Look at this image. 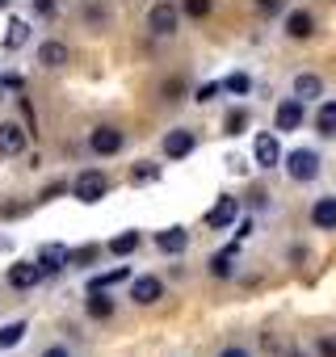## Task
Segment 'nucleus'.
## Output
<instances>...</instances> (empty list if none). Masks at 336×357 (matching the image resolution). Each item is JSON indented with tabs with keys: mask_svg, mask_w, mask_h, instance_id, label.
Segmentation results:
<instances>
[{
	"mask_svg": "<svg viewBox=\"0 0 336 357\" xmlns=\"http://www.w3.org/2000/svg\"><path fill=\"white\" fill-rule=\"evenodd\" d=\"M84 311H89L93 319H109V315H114V298H109L105 290H89V298H84Z\"/></svg>",
	"mask_w": 336,
	"mask_h": 357,
	"instance_id": "obj_19",
	"label": "nucleus"
},
{
	"mask_svg": "<svg viewBox=\"0 0 336 357\" xmlns=\"http://www.w3.org/2000/svg\"><path fill=\"white\" fill-rule=\"evenodd\" d=\"M97 244H84V248H76V252H68V265H93L97 261Z\"/></svg>",
	"mask_w": 336,
	"mask_h": 357,
	"instance_id": "obj_26",
	"label": "nucleus"
},
{
	"mask_svg": "<svg viewBox=\"0 0 336 357\" xmlns=\"http://www.w3.org/2000/svg\"><path fill=\"white\" fill-rule=\"evenodd\" d=\"M286 357H298V353H286Z\"/></svg>",
	"mask_w": 336,
	"mask_h": 357,
	"instance_id": "obj_40",
	"label": "nucleus"
},
{
	"mask_svg": "<svg viewBox=\"0 0 336 357\" xmlns=\"http://www.w3.org/2000/svg\"><path fill=\"white\" fill-rule=\"evenodd\" d=\"M290 93H294L303 105H307V101H319V97H323V80L311 76V72H303V76H294V89H290Z\"/></svg>",
	"mask_w": 336,
	"mask_h": 357,
	"instance_id": "obj_16",
	"label": "nucleus"
},
{
	"mask_svg": "<svg viewBox=\"0 0 336 357\" xmlns=\"http://www.w3.org/2000/svg\"><path fill=\"white\" fill-rule=\"evenodd\" d=\"M30 143V135L17 122H0V155H22Z\"/></svg>",
	"mask_w": 336,
	"mask_h": 357,
	"instance_id": "obj_7",
	"label": "nucleus"
},
{
	"mask_svg": "<svg viewBox=\"0 0 336 357\" xmlns=\"http://www.w3.org/2000/svg\"><path fill=\"white\" fill-rule=\"evenodd\" d=\"M135 248H139V231H122V236L109 240V252H114V257H130Z\"/></svg>",
	"mask_w": 336,
	"mask_h": 357,
	"instance_id": "obj_23",
	"label": "nucleus"
},
{
	"mask_svg": "<svg viewBox=\"0 0 336 357\" xmlns=\"http://www.w3.org/2000/svg\"><path fill=\"white\" fill-rule=\"evenodd\" d=\"M68 252H72V248H63V244H43V252H38L43 278H47V273H63V269H68Z\"/></svg>",
	"mask_w": 336,
	"mask_h": 357,
	"instance_id": "obj_11",
	"label": "nucleus"
},
{
	"mask_svg": "<svg viewBox=\"0 0 336 357\" xmlns=\"http://www.w3.org/2000/svg\"><path fill=\"white\" fill-rule=\"evenodd\" d=\"M181 9H185V17H194V22H198V17H206V13H211V0H185Z\"/></svg>",
	"mask_w": 336,
	"mask_h": 357,
	"instance_id": "obj_29",
	"label": "nucleus"
},
{
	"mask_svg": "<svg viewBox=\"0 0 336 357\" xmlns=\"http://www.w3.org/2000/svg\"><path fill=\"white\" fill-rule=\"evenodd\" d=\"M160 294H164V282H160L155 273H147V278H135V282H130V298H135L139 307H151Z\"/></svg>",
	"mask_w": 336,
	"mask_h": 357,
	"instance_id": "obj_10",
	"label": "nucleus"
},
{
	"mask_svg": "<svg viewBox=\"0 0 336 357\" xmlns=\"http://www.w3.org/2000/svg\"><path fill=\"white\" fill-rule=\"evenodd\" d=\"M181 93H185L181 80H168V84H164V101H181Z\"/></svg>",
	"mask_w": 336,
	"mask_h": 357,
	"instance_id": "obj_31",
	"label": "nucleus"
},
{
	"mask_svg": "<svg viewBox=\"0 0 336 357\" xmlns=\"http://www.w3.org/2000/svg\"><path fill=\"white\" fill-rule=\"evenodd\" d=\"M160 176V168L151 164V160H139L135 168H130V181H139V185H147V181H155Z\"/></svg>",
	"mask_w": 336,
	"mask_h": 357,
	"instance_id": "obj_24",
	"label": "nucleus"
},
{
	"mask_svg": "<svg viewBox=\"0 0 336 357\" xmlns=\"http://www.w3.org/2000/svg\"><path fill=\"white\" fill-rule=\"evenodd\" d=\"M126 278H130V269L118 265V269H109V273H97V278L89 282V290H109V286H118V282H126Z\"/></svg>",
	"mask_w": 336,
	"mask_h": 357,
	"instance_id": "obj_22",
	"label": "nucleus"
},
{
	"mask_svg": "<svg viewBox=\"0 0 336 357\" xmlns=\"http://www.w3.org/2000/svg\"><path fill=\"white\" fill-rule=\"evenodd\" d=\"M319 353L323 357H336V336H319Z\"/></svg>",
	"mask_w": 336,
	"mask_h": 357,
	"instance_id": "obj_34",
	"label": "nucleus"
},
{
	"mask_svg": "<svg viewBox=\"0 0 336 357\" xmlns=\"http://www.w3.org/2000/svg\"><path fill=\"white\" fill-rule=\"evenodd\" d=\"M252 160H257V168H277L282 164V143H277V135H257L252 139Z\"/></svg>",
	"mask_w": 336,
	"mask_h": 357,
	"instance_id": "obj_4",
	"label": "nucleus"
},
{
	"mask_svg": "<svg viewBox=\"0 0 336 357\" xmlns=\"http://www.w3.org/2000/svg\"><path fill=\"white\" fill-rule=\"evenodd\" d=\"M194 147H198L194 130H168V135H164V155H168V160H185Z\"/></svg>",
	"mask_w": 336,
	"mask_h": 357,
	"instance_id": "obj_8",
	"label": "nucleus"
},
{
	"mask_svg": "<svg viewBox=\"0 0 336 357\" xmlns=\"http://www.w3.org/2000/svg\"><path fill=\"white\" fill-rule=\"evenodd\" d=\"M248 236H252V219H244V223H240V231H236V240H248Z\"/></svg>",
	"mask_w": 336,
	"mask_h": 357,
	"instance_id": "obj_38",
	"label": "nucleus"
},
{
	"mask_svg": "<svg viewBox=\"0 0 336 357\" xmlns=\"http://www.w3.org/2000/svg\"><path fill=\"white\" fill-rule=\"evenodd\" d=\"M319 135H336V101H328L319 109Z\"/></svg>",
	"mask_w": 336,
	"mask_h": 357,
	"instance_id": "obj_27",
	"label": "nucleus"
},
{
	"mask_svg": "<svg viewBox=\"0 0 336 357\" xmlns=\"http://www.w3.org/2000/svg\"><path fill=\"white\" fill-rule=\"evenodd\" d=\"M38 282H43L38 261H17V265L9 269V286H13V290H30V286H38Z\"/></svg>",
	"mask_w": 336,
	"mask_h": 357,
	"instance_id": "obj_12",
	"label": "nucleus"
},
{
	"mask_svg": "<svg viewBox=\"0 0 336 357\" xmlns=\"http://www.w3.org/2000/svg\"><path fill=\"white\" fill-rule=\"evenodd\" d=\"M236 219H240V202H236V198H227V194H223V198H219V202L206 211V227H215V231L231 227Z\"/></svg>",
	"mask_w": 336,
	"mask_h": 357,
	"instance_id": "obj_6",
	"label": "nucleus"
},
{
	"mask_svg": "<svg viewBox=\"0 0 336 357\" xmlns=\"http://www.w3.org/2000/svg\"><path fill=\"white\" fill-rule=\"evenodd\" d=\"M105 190H109V181H105V172H80L76 181H72V194H76V202H101L105 198Z\"/></svg>",
	"mask_w": 336,
	"mask_h": 357,
	"instance_id": "obj_3",
	"label": "nucleus"
},
{
	"mask_svg": "<svg viewBox=\"0 0 336 357\" xmlns=\"http://www.w3.org/2000/svg\"><path fill=\"white\" fill-rule=\"evenodd\" d=\"M155 248H160L164 257L185 252V248H190V227H164V231L155 236Z\"/></svg>",
	"mask_w": 336,
	"mask_h": 357,
	"instance_id": "obj_9",
	"label": "nucleus"
},
{
	"mask_svg": "<svg viewBox=\"0 0 336 357\" xmlns=\"http://www.w3.org/2000/svg\"><path fill=\"white\" fill-rule=\"evenodd\" d=\"M252 5H257V13H265V17L282 13V0H252Z\"/></svg>",
	"mask_w": 336,
	"mask_h": 357,
	"instance_id": "obj_30",
	"label": "nucleus"
},
{
	"mask_svg": "<svg viewBox=\"0 0 336 357\" xmlns=\"http://www.w3.org/2000/svg\"><path fill=\"white\" fill-rule=\"evenodd\" d=\"M43 357H72V349H68V344H47Z\"/></svg>",
	"mask_w": 336,
	"mask_h": 357,
	"instance_id": "obj_35",
	"label": "nucleus"
},
{
	"mask_svg": "<svg viewBox=\"0 0 336 357\" xmlns=\"http://www.w3.org/2000/svg\"><path fill=\"white\" fill-rule=\"evenodd\" d=\"M211 273H215V278H231V273H236V248L215 252V257H211Z\"/></svg>",
	"mask_w": 336,
	"mask_h": 357,
	"instance_id": "obj_21",
	"label": "nucleus"
},
{
	"mask_svg": "<svg viewBox=\"0 0 336 357\" xmlns=\"http://www.w3.org/2000/svg\"><path fill=\"white\" fill-rule=\"evenodd\" d=\"M244 126H248V109H231V118H227V135H244Z\"/></svg>",
	"mask_w": 336,
	"mask_h": 357,
	"instance_id": "obj_28",
	"label": "nucleus"
},
{
	"mask_svg": "<svg viewBox=\"0 0 336 357\" xmlns=\"http://www.w3.org/2000/svg\"><path fill=\"white\" fill-rule=\"evenodd\" d=\"M219 357H252V353H248V349H240V344H227Z\"/></svg>",
	"mask_w": 336,
	"mask_h": 357,
	"instance_id": "obj_37",
	"label": "nucleus"
},
{
	"mask_svg": "<svg viewBox=\"0 0 336 357\" xmlns=\"http://www.w3.org/2000/svg\"><path fill=\"white\" fill-rule=\"evenodd\" d=\"M89 147H93V155H118L122 151V130L118 126H97V130H89Z\"/></svg>",
	"mask_w": 336,
	"mask_h": 357,
	"instance_id": "obj_5",
	"label": "nucleus"
},
{
	"mask_svg": "<svg viewBox=\"0 0 336 357\" xmlns=\"http://www.w3.org/2000/svg\"><path fill=\"white\" fill-rule=\"evenodd\" d=\"M286 34H290L294 43L311 38V34H315V17H311L307 9H294V13H286Z\"/></svg>",
	"mask_w": 336,
	"mask_h": 357,
	"instance_id": "obj_13",
	"label": "nucleus"
},
{
	"mask_svg": "<svg viewBox=\"0 0 336 357\" xmlns=\"http://www.w3.org/2000/svg\"><path fill=\"white\" fill-rule=\"evenodd\" d=\"M311 223H315L319 231H332V227H336V198H319V202L311 206Z\"/></svg>",
	"mask_w": 336,
	"mask_h": 357,
	"instance_id": "obj_18",
	"label": "nucleus"
},
{
	"mask_svg": "<svg viewBox=\"0 0 336 357\" xmlns=\"http://www.w3.org/2000/svg\"><path fill=\"white\" fill-rule=\"evenodd\" d=\"M34 9H38V13H55V9H59V0H34Z\"/></svg>",
	"mask_w": 336,
	"mask_h": 357,
	"instance_id": "obj_36",
	"label": "nucleus"
},
{
	"mask_svg": "<svg viewBox=\"0 0 336 357\" xmlns=\"http://www.w3.org/2000/svg\"><path fill=\"white\" fill-rule=\"evenodd\" d=\"M5 5H9V0H0V9H5Z\"/></svg>",
	"mask_w": 336,
	"mask_h": 357,
	"instance_id": "obj_39",
	"label": "nucleus"
},
{
	"mask_svg": "<svg viewBox=\"0 0 336 357\" xmlns=\"http://www.w3.org/2000/svg\"><path fill=\"white\" fill-rule=\"evenodd\" d=\"M68 190H72V185H63V181H55V185H47V190H43V198H47V202H55V198H63Z\"/></svg>",
	"mask_w": 336,
	"mask_h": 357,
	"instance_id": "obj_32",
	"label": "nucleus"
},
{
	"mask_svg": "<svg viewBox=\"0 0 336 357\" xmlns=\"http://www.w3.org/2000/svg\"><path fill=\"white\" fill-rule=\"evenodd\" d=\"M177 22H181V13H177V5H168V0H155L151 13H147V30L155 38H173L177 34Z\"/></svg>",
	"mask_w": 336,
	"mask_h": 357,
	"instance_id": "obj_1",
	"label": "nucleus"
},
{
	"mask_svg": "<svg viewBox=\"0 0 336 357\" xmlns=\"http://www.w3.org/2000/svg\"><path fill=\"white\" fill-rule=\"evenodd\" d=\"M223 89H227V93H236V97H244V93H252V80H248L244 72H236V76H227V80H223Z\"/></svg>",
	"mask_w": 336,
	"mask_h": 357,
	"instance_id": "obj_25",
	"label": "nucleus"
},
{
	"mask_svg": "<svg viewBox=\"0 0 336 357\" xmlns=\"http://www.w3.org/2000/svg\"><path fill=\"white\" fill-rule=\"evenodd\" d=\"M68 59H72V51H68V43H59V38H51V43L38 47V63H43V68H63Z\"/></svg>",
	"mask_w": 336,
	"mask_h": 357,
	"instance_id": "obj_15",
	"label": "nucleus"
},
{
	"mask_svg": "<svg viewBox=\"0 0 336 357\" xmlns=\"http://www.w3.org/2000/svg\"><path fill=\"white\" fill-rule=\"evenodd\" d=\"M282 164H286V172L294 176V181H315V176H319V155L311 147H294Z\"/></svg>",
	"mask_w": 336,
	"mask_h": 357,
	"instance_id": "obj_2",
	"label": "nucleus"
},
{
	"mask_svg": "<svg viewBox=\"0 0 336 357\" xmlns=\"http://www.w3.org/2000/svg\"><path fill=\"white\" fill-rule=\"evenodd\" d=\"M215 97H219V84H202V89H198V97H194V101H215Z\"/></svg>",
	"mask_w": 336,
	"mask_h": 357,
	"instance_id": "obj_33",
	"label": "nucleus"
},
{
	"mask_svg": "<svg viewBox=\"0 0 336 357\" xmlns=\"http://www.w3.org/2000/svg\"><path fill=\"white\" fill-rule=\"evenodd\" d=\"M273 122H277V130H298V126H303V101H298V97L282 101L277 114H273Z\"/></svg>",
	"mask_w": 336,
	"mask_h": 357,
	"instance_id": "obj_14",
	"label": "nucleus"
},
{
	"mask_svg": "<svg viewBox=\"0 0 336 357\" xmlns=\"http://www.w3.org/2000/svg\"><path fill=\"white\" fill-rule=\"evenodd\" d=\"M26 319H17V324H5V328H0V349H17L22 340H26Z\"/></svg>",
	"mask_w": 336,
	"mask_h": 357,
	"instance_id": "obj_20",
	"label": "nucleus"
},
{
	"mask_svg": "<svg viewBox=\"0 0 336 357\" xmlns=\"http://www.w3.org/2000/svg\"><path fill=\"white\" fill-rule=\"evenodd\" d=\"M30 22H22V17H13L9 26H5V51H22L26 43H30Z\"/></svg>",
	"mask_w": 336,
	"mask_h": 357,
	"instance_id": "obj_17",
	"label": "nucleus"
}]
</instances>
